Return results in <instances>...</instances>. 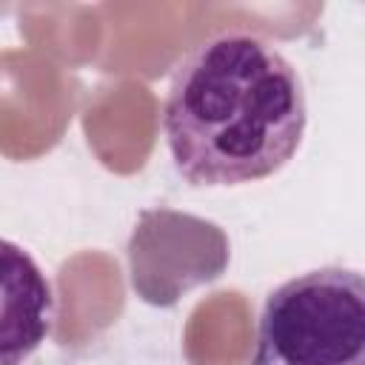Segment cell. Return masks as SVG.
Masks as SVG:
<instances>
[{"label":"cell","instance_id":"obj_1","mask_svg":"<svg viewBox=\"0 0 365 365\" xmlns=\"http://www.w3.org/2000/svg\"><path fill=\"white\" fill-rule=\"evenodd\" d=\"M305 88L291 60L259 34L231 29L174 68L163 134L191 185H245L277 174L302 145Z\"/></svg>","mask_w":365,"mask_h":365},{"label":"cell","instance_id":"obj_2","mask_svg":"<svg viewBox=\"0 0 365 365\" xmlns=\"http://www.w3.org/2000/svg\"><path fill=\"white\" fill-rule=\"evenodd\" d=\"M251 365H365V274L325 265L274 288Z\"/></svg>","mask_w":365,"mask_h":365},{"label":"cell","instance_id":"obj_3","mask_svg":"<svg viewBox=\"0 0 365 365\" xmlns=\"http://www.w3.org/2000/svg\"><path fill=\"white\" fill-rule=\"evenodd\" d=\"M51 285L37 262L3 240V365H20L51 328Z\"/></svg>","mask_w":365,"mask_h":365}]
</instances>
